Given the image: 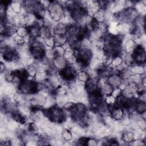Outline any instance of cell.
Returning <instances> with one entry per match:
<instances>
[{
    "label": "cell",
    "instance_id": "1",
    "mask_svg": "<svg viewBox=\"0 0 146 146\" xmlns=\"http://www.w3.org/2000/svg\"><path fill=\"white\" fill-rule=\"evenodd\" d=\"M51 20L54 22H59L65 13V7L59 1H50L47 8Z\"/></svg>",
    "mask_w": 146,
    "mask_h": 146
},
{
    "label": "cell",
    "instance_id": "2",
    "mask_svg": "<svg viewBox=\"0 0 146 146\" xmlns=\"http://www.w3.org/2000/svg\"><path fill=\"white\" fill-rule=\"evenodd\" d=\"M68 65L66 59L63 56H55L52 60V66L57 71H60Z\"/></svg>",
    "mask_w": 146,
    "mask_h": 146
},
{
    "label": "cell",
    "instance_id": "3",
    "mask_svg": "<svg viewBox=\"0 0 146 146\" xmlns=\"http://www.w3.org/2000/svg\"><path fill=\"white\" fill-rule=\"evenodd\" d=\"M84 87L87 95L99 90L100 88L99 87L98 79L96 78H90L84 83Z\"/></svg>",
    "mask_w": 146,
    "mask_h": 146
},
{
    "label": "cell",
    "instance_id": "4",
    "mask_svg": "<svg viewBox=\"0 0 146 146\" xmlns=\"http://www.w3.org/2000/svg\"><path fill=\"white\" fill-rule=\"evenodd\" d=\"M124 39H125V40L123 44V50L125 53L132 54V52H133L136 46V44L133 39V37L132 35V36H128V38H127L124 35Z\"/></svg>",
    "mask_w": 146,
    "mask_h": 146
},
{
    "label": "cell",
    "instance_id": "5",
    "mask_svg": "<svg viewBox=\"0 0 146 146\" xmlns=\"http://www.w3.org/2000/svg\"><path fill=\"white\" fill-rule=\"evenodd\" d=\"M54 35H67L68 26L59 22L56 23L52 27Z\"/></svg>",
    "mask_w": 146,
    "mask_h": 146
},
{
    "label": "cell",
    "instance_id": "6",
    "mask_svg": "<svg viewBox=\"0 0 146 146\" xmlns=\"http://www.w3.org/2000/svg\"><path fill=\"white\" fill-rule=\"evenodd\" d=\"M122 82V79L119 73H113L107 79V82L115 88H119Z\"/></svg>",
    "mask_w": 146,
    "mask_h": 146
},
{
    "label": "cell",
    "instance_id": "7",
    "mask_svg": "<svg viewBox=\"0 0 146 146\" xmlns=\"http://www.w3.org/2000/svg\"><path fill=\"white\" fill-rule=\"evenodd\" d=\"M129 70L132 75L143 76L145 74V66L142 64H135L129 67Z\"/></svg>",
    "mask_w": 146,
    "mask_h": 146
},
{
    "label": "cell",
    "instance_id": "8",
    "mask_svg": "<svg viewBox=\"0 0 146 146\" xmlns=\"http://www.w3.org/2000/svg\"><path fill=\"white\" fill-rule=\"evenodd\" d=\"M52 35H54L52 27L46 26H43L39 27V37L40 38L44 40L46 38Z\"/></svg>",
    "mask_w": 146,
    "mask_h": 146
},
{
    "label": "cell",
    "instance_id": "9",
    "mask_svg": "<svg viewBox=\"0 0 146 146\" xmlns=\"http://www.w3.org/2000/svg\"><path fill=\"white\" fill-rule=\"evenodd\" d=\"M9 6L14 13L19 15L21 14L23 10V2L19 1H11Z\"/></svg>",
    "mask_w": 146,
    "mask_h": 146
},
{
    "label": "cell",
    "instance_id": "10",
    "mask_svg": "<svg viewBox=\"0 0 146 146\" xmlns=\"http://www.w3.org/2000/svg\"><path fill=\"white\" fill-rule=\"evenodd\" d=\"M15 34L19 37L25 38L29 35V28L26 26H17L15 29Z\"/></svg>",
    "mask_w": 146,
    "mask_h": 146
},
{
    "label": "cell",
    "instance_id": "11",
    "mask_svg": "<svg viewBox=\"0 0 146 146\" xmlns=\"http://www.w3.org/2000/svg\"><path fill=\"white\" fill-rule=\"evenodd\" d=\"M123 63V56L120 54H117L113 56L110 61V66L113 68H116Z\"/></svg>",
    "mask_w": 146,
    "mask_h": 146
},
{
    "label": "cell",
    "instance_id": "12",
    "mask_svg": "<svg viewBox=\"0 0 146 146\" xmlns=\"http://www.w3.org/2000/svg\"><path fill=\"white\" fill-rule=\"evenodd\" d=\"M122 140L124 143H132L134 140V134H133V130H126L123 132L122 136Z\"/></svg>",
    "mask_w": 146,
    "mask_h": 146
},
{
    "label": "cell",
    "instance_id": "13",
    "mask_svg": "<svg viewBox=\"0 0 146 146\" xmlns=\"http://www.w3.org/2000/svg\"><path fill=\"white\" fill-rule=\"evenodd\" d=\"M76 77L77 80L85 83L90 78V75L88 71L84 69L77 72Z\"/></svg>",
    "mask_w": 146,
    "mask_h": 146
},
{
    "label": "cell",
    "instance_id": "14",
    "mask_svg": "<svg viewBox=\"0 0 146 146\" xmlns=\"http://www.w3.org/2000/svg\"><path fill=\"white\" fill-rule=\"evenodd\" d=\"M92 18L99 23L106 22L105 10L103 9H99L93 14Z\"/></svg>",
    "mask_w": 146,
    "mask_h": 146
},
{
    "label": "cell",
    "instance_id": "15",
    "mask_svg": "<svg viewBox=\"0 0 146 146\" xmlns=\"http://www.w3.org/2000/svg\"><path fill=\"white\" fill-rule=\"evenodd\" d=\"M62 139L64 141H72L74 139L72 132L70 129L63 128L61 132Z\"/></svg>",
    "mask_w": 146,
    "mask_h": 146
},
{
    "label": "cell",
    "instance_id": "16",
    "mask_svg": "<svg viewBox=\"0 0 146 146\" xmlns=\"http://www.w3.org/2000/svg\"><path fill=\"white\" fill-rule=\"evenodd\" d=\"M145 110H146L145 102L137 99L135 106V112L141 115V113L145 112Z\"/></svg>",
    "mask_w": 146,
    "mask_h": 146
},
{
    "label": "cell",
    "instance_id": "17",
    "mask_svg": "<svg viewBox=\"0 0 146 146\" xmlns=\"http://www.w3.org/2000/svg\"><path fill=\"white\" fill-rule=\"evenodd\" d=\"M100 89L104 96H107L112 94L114 88L106 82L100 87Z\"/></svg>",
    "mask_w": 146,
    "mask_h": 146
},
{
    "label": "cell",
    "instance_id": "18",
    "mask_svg": "<svg viewBox=\"0 0 146 146\" xmlns=\"http://www.w3.org/2000/svg\"><path fill=\"white\" fill-rule=\"evenodd\" d=\"M29 36L33 39H37L39 35V27L36 25L29 26Z\"/></svg>",
    "mask_w": 146,
    "mask_h": 146
},
{
    "label": "cell",
    "instance_id": "19",
    "mask_svg": "<svg viewBox=\"0 0 146 146\" xmlns=\"http://www.w3.org/2000/svg\"><path fill=\"white\" fill-rule=\"evenodd\" d=\"M123 62L124 63L127 65L128 67H131L135 64L134 58L132 54L129 53H124V55H123Z\"/></svg>",
    "mask_w": 146,
    "mask_h": 146
},
{
    "label": "cell",
    "instance_id": "20",
    "mask_svg": "<svg viewBox=\"0 0 146 146\" xmlns=\"http://www.w3.org/2000/svg\"><path fill=\"white\" fill-rule=\"evenodd\" d=\"M44 44L47 48H54L56 45V40L54 35L50 36L43 40Z\"/></svg>",
    "mask_w": 146,
    "mask_h": 146
},
{
    "label": "cell",
    "instance_id": "21",
    "mask_svg": "<svg viewBox=\"0 0 146 146\" xmlns=\"http://www.w3.org/2000/svg\"><path fill=\"white\" fill-rule=\"evenodd\" d=\"M116 99L111 95L105 96L104 98V102L108 106L113 105L116 103Z\"/></svg>",
    "mask_w": 146,
    "mask_h": 146
},
{
    "label": "cell",
    "instance_id": "22",
    "mask_svg": "<svg viewBox=\"0 0 146 146\" xmlns=\"http://www.w3.org/2000/svg\"><path fill=\"white\" fill-rule=\"evenodd\" d=\"M55 56H63L65 48L63 46L56 45L53 48Z\"/></svg>",
    "mask_w": 146,
    "mask_h": 146
},
{
    "label": "cell",
    "instance_id": "23",
    "mask_svg": "<svg viewBox=\"0 0 146 146\" xmlns=\"http://www.w3.org/2000/svg\"><path fill=\"white\" fill-rule=\"evenodd\" d=\"M74 55H75V50L74 49H73L72 47L69 46L65 48L63 56L66 59H68L69 58L71 57L72 56H73Z\"/></svg>",
    "mask_w": 146,
    "mask_h": 146
},
{
    "label": "cell",
    "instance_id": "24",
    "mask_svg": "<svg viewBox=\"0 0 146 146\" xmlns=\"http://www.w3.org/2000/svg\"><path fill=\"white\" fill-rule=\"evenodd\" d=\"M98 145V140L94 137H88L87 138L86 145L88 146H96Z\"/></svg>",
    "mask_w": 146,
    "mask_h": 146
},
{
    "label": "cell",
    "instance_id": "25",
    "mask_svg": "<svg viewBox=\"0 0 146 146\" xmlns=\"http://www.w3.org/2000/svg\"><path fill=\"white\" fill-rule=\"evenodd\" d=\"M121 94V90L119 88H115L112 91L111 95L115 97L116 99L120 96Z\"/></svg>",
    "mask_w": 146,
    "mask_h": 146
}]
</instances>
